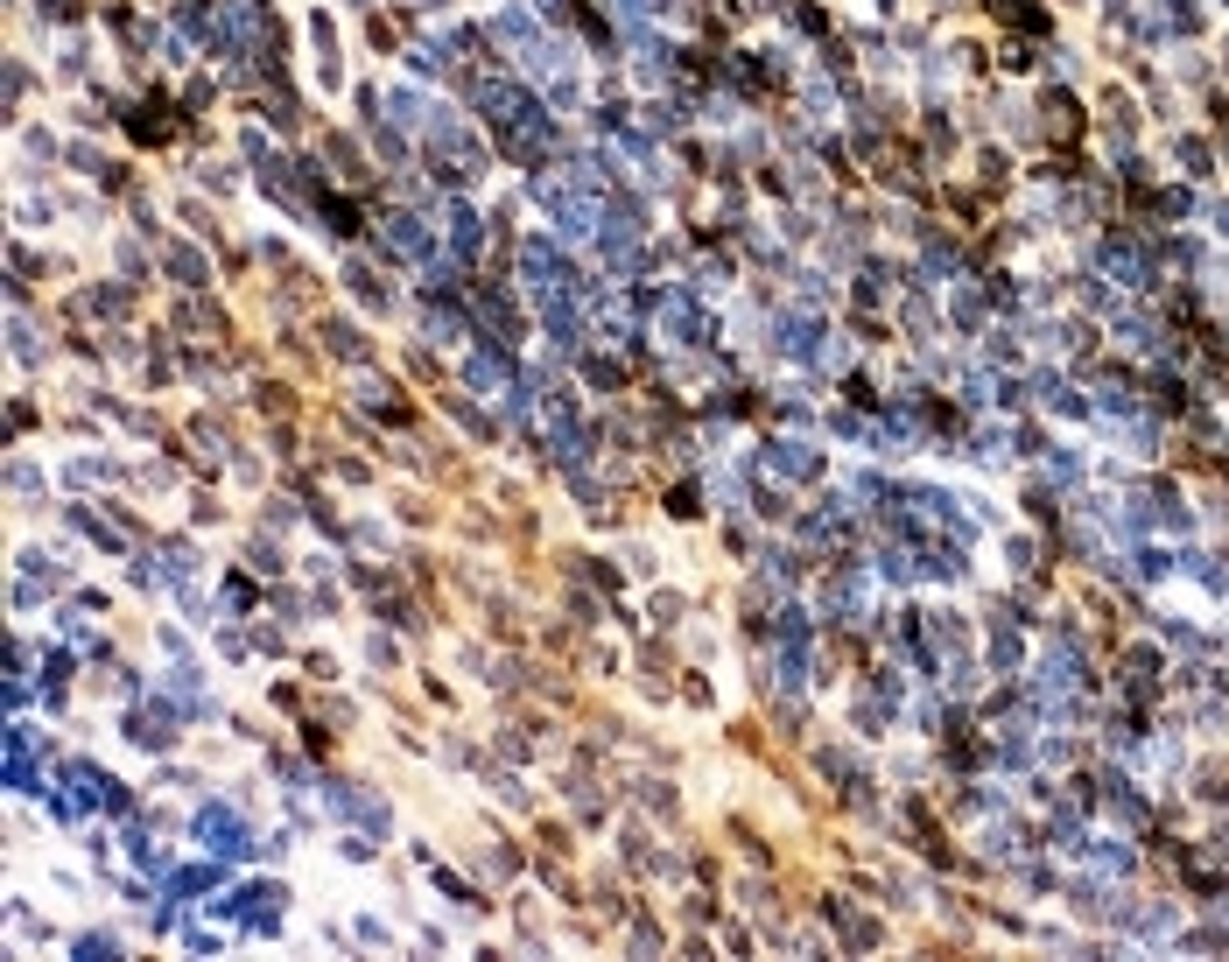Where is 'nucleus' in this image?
<instances>
[{"mask_svg": "<svg viewBox=\"0 0 1229 962\" xmlns=\"http://www.w3.org/2000/svg\"><path fill=\"white\" fill-rule=\"evenodd\" d=\"M169 268H176L183 281H197V274H204V260H197V254H190V246H169Z\"/></svg>", "mask_w": 1229, "mask_h": 962, "instance_id": "nucleus-8", "label": "nucleus"}, {"mask_svg": "<svg viewBox=\"0 0 1229 962\" xmlns=\"http://www.w3.org/2000/svg\"><path fill=\"white\" fill-rule=\"evenodd\" d=\"M43 8H49V14H78V0H43Z\"/></svg>", "mask_w": 1229, "mask_h": 962, "instance_id": "nucleus-9", "label": "nucleus"}, {"mask_svg": "<svg viewBox=\"0 0 1229 962\" xmlns=\"http://www.w3.org/2000/svg\"><path fill=\"white\" fill-rule=\"evenodd\" d=\"M324 338H330V344H338V352H344V359H365V338H359V330H352V324H324Z\"/></svg>", "mask_w": 1229, "mask_h": 962, "instance_id": "nucleus-6", "label": "nucleus"}, {"mask_svg": "<svg viewBox=\"0 0 1229 962\" xmlns=\"http://www.w3.org/2000/svg\"><path fill=\"white\" fill-rule=\"evenodd\" d=\"M450 239L464 246V254H471V246H478V219H471V211H464V204H450Z\"/></svg>", "mask_w": 1229, "mask_h": 962, "instance_id": "nucleus-7", "label": "nucleus"}, {"mask_svg": "<svg viewBox=\"0 0 1229 962\" xmlns=\"http://www.w3.org/2000/svg\"><path fill=\"white\" fill-rule=\"evenodd\" d=\"M379 232H387L394 254H429V232H422V219H408V211H401V219H387Z\"/></svg>", "mask_w": 1229, "mask_h": 962, "instance_id": "nucleus-4", "label": "nucleus"}, {"mask_svg": "<svg viewBox=\"0 0 1229 962\" xmlns=\"http://www.w3.org/2000/svg\"><path fill=\"white\" fill-rule=\"evenodd\" d=\"M660 330H675L682 344H695L703 338V309H695L689 295H668V303H660Z\"/></svg>", "mask_w": 1229, "mask_h": 962, "instance_id": "nucleus-3", "label": "nucleus"}, {"mask_svg": "<svg viewBox=\"0 0 1229 962\" xmlns=\"http://www.w3.org/2000/svg\"><path fill=\"white\" fill-rule=\"evenodd\" d=\"M773 471H787V478H816V457H808L801 443H780V450H773Z\"/></svg>", "mask_w": 1229, "mask_h": 962, "instance_id": "nucleus-5", "label": "nucleus"}, {"mask_svg": "<svg viewBox=\"0 0 1229 962\" xmlns=\"http://www.w3.org/2000/svg\"><path fill=\"white\" fill-rule=\"evenodd\" d=\"M197 829H204V843H211V850H225V857L246 850V829H239V816H232V808H211Z\"/></svg>", "mask_w": 1229, "mask_h": 962, "instance_id": "nucleus-2", "label": "nucleus"}, {"mask_svg": "<svg viewBox=\"0 0 1229 962\" xmlns=\"http://www.w3.org/2000/svg\"><path fill=\"white\" fill-rule=\"evenodd\" d=\"M478 106H485V120H492V134H500L506 155H520V162H541L548 155L555 127H548V113L520 85H485V92H478Z\"/></svg>", "mask_w": 1229, "mask_h": 962, "instance_id": "nucleus-1", "label": "nucleus"}]
</instances>
